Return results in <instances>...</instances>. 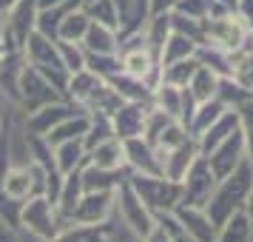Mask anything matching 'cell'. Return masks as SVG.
<instances>
[{"instance_id":"obj_35","label":"cell","mask_w":253,"mask_h":242,"mask_svg":"<svg viewBox=\"0 0 253 242\" xmlns=\"http://www.w3.org/2000/svg\"><path fill=\"white\" fill-rule=\"evenodd\" d=\"M196 54V43L191 37L179 35V32H171L165 46L160 51V66H168V63H176V60H185V57H194Z\"/></svg>"},{"instance_id":"obj_36","label":"cell","mask_w":253,"mask_h":242,"mask_svg":"<svg viewBox=\"0 0 253 242\" xmlns=\"http://www.w3.org/2000/svg\"><path fill=\"white\" fill-rule=\"evenodd\" d=\"M88 23H91V17L80 9H74V12H69L66 17H63V23H60L57 29V37L54 40H69V43H83V37H85V32H88Z\"/></svg>"},{"instance_id":"obj_7","label":"cell","mask_w":253,"mask_h":242,"mask_svg":"<svg viewBox=\"0 0 253 242\" xmlns=\"http://www.w3.org/2000/svg\"><path fill=\"white\" fill-rule=\"evenodd\" d=\"M57 100H66L63 92L48 80L46 74H40L37 69H32L26 63L23 71H20V83H17V103L26 108V114L29 111H37L40 105L57 103Z\"/></svg>"},{"instance_id":"obj_11","label":"cell","mask_w":253,"mask_h":242,"mask_svg":"<svg viewBox=\"0 0 253 242\" xmlns=\"http://www.w3.org/2000/svg\"><path fill=\"white\" fill-rule=\"evenodd\" d=\"M245 154H248V148H245V131L239 126L230 137H225L216 148L208 154V165H211V171L216 174V180H222V177H228L245 160Z\"/></svg>"},{"instance_id":"obj_48","label":"cell","mask_w":253,"mask_h":242,"mask_svg":"<svg viewBox=\"0 0 253 242\" xmlns=\"http://www.w3.org/2000/svg\"><path fill=\"white\" fill-rule=\"evenodd\" d=\"M173 6H176V0H148L151 17H154V14H168V12H173Z\"/></svg>"},{"instance_id":"obj_8","label":"cell","mask_w":253,"mask_h":242,"mask_svg":"<svg viewBox=\"0 0 253 242\" xmlns=\"http://www.w3.org/2000/svg\"><path fill=\"white\" fill-rule=\"evenodd\" d=\"M114 208L120 211V217H123V222L128 225V231H131L134 237H139V240H142L154 225H157L154 214H151L148 205L137 196V191L131 188L128 180L114 191Z\"/></svg>"},{"instance_id":"obj_53","label":"cell","mask_w":253,"mask_h":242,"mask_svg":"<svg viewBox=\"0 0 253 242\" xmlns=\"http://www.w3.org/2000/svg\"><path fill=\"white\" fill-rule=\"evenodd\" d=\"M0 40H3V14H0Z\"/></svg>"},{"instance_id":"obj_56","label":"cell","mask_w":253,"mask_h":242,"mask_svg":"<svg viewBox=\"0 0 253 242\" xmlns=\"http://www.w3.org/2000/svg\"><path fill=\"white\" fill-rule=\"evenodd\" d=\"M251 29H253V20H251Z\"/></svg>"},{"instance_id":"obj_20","label":"cell","mask_w":253,"mask_h":242,"mask_svg":"<svg viewBox=\"0 0 253 242\" xmlns=\"http://www.w3.org/2000/svg\"><path fill=\"white\" fill-rule=\"evenodd\" d=\"M83 165L80 168H74V171L63 174V188H60L57 199H54V208H57V217L63 222H71V214H74V208L80 202L83 196Z\"/></svg>"},{"instance_id":"obj_38","label":"cell","mask_w":253,"mask_h":242,"mask_svg":"<svg viewBox=\"0 0 253 242\" xmlns=\"http://www.w3.org/2000/svg\"><path fill=\"white\" fill-rule=\"evenodd\" d=\"M88 114H91V123H88V131L83 134V145H85V151H91L94 145H100V143H105V140L114 137L111 117L100 114V111H88Z\"/></svg>"},{"instance_id":"obj_19","label":"cell","mask_w":253,"mask_h":242,"mask_svg":"<svg viewBox=\"0 0 253 242\" xmlns=\"http://www.w3.org/2000/svg\"><path fill=\"white\" fill-rule=\"evenodd\" d=\"M173 217L182 222V228L194 237L196 242H216V228L208 219L205 208H194V205H176Z\"/></svg>"},{"instance_id":"obj_23","label":"cell","mask_w":253,"mask_h":242,"mask_svg":"<svg viewBox=\"0 0 253 242\" xmlns=\"http://www.w3.org/2000/svg\"><path fill=\"white\" fill-rule=\"evenodd\" d=\"M108 83L114 86V92L126 103H151V97H154V89L148 83L139 80V77H131L126 71H117L114 77H108Z\"/></svg>"},{"instance_id":"obj_4","label":"cell","mask_w":253,"mask_h":242,"mask_svg":"<svg viewBox=\"0 0 253 242\" xmlns=\"http://www.w3.org/2000/svg\"><path fill=\"white\" fill-rule=\"evenodd\" d=\"M66 222L57 217V208L48 196L37 194L23 199L20 205V231L26 237H35L37 242H48Z\"/></svg>"},{"instance_id":"obj_32","label":"cell","mask_w":253,"mask_h":242,"mask_svg":"<svg viewBox=\"0 0 253 242\" xmlns=\"http://www.w3.org/2000/svg\"><path fill=\"white\" fill-rule=\"evenodd\" d=\"M123 103H126V100H123V97L114 92V86H111L108 80H103L97 89H94L91 97L85 100V105H83V108H85V111H100V114H108V117H111Z\"/></svg>"},{"instance_id":"obj_28","label":"cell","mask_w":253,"mask_h":242,"mask_svg":"<svg viewBox=\"0 0 253 242\" xmlns=\"http://www.w3.org/2000/svg\"><path fill=\"white\" fill-rule=\"evenodd\" d=\"M83 48L85 51H97V54H114L120 48V37L114 29H108L103 23H88V32L83 37Z\"/></svg>"},{"instance_id":"obj_12","label":"cell","mask_w":253,"mask_h":242,"mask_svg":"<svg viewBox=\"0 0 253 242\" xmlns=\"http://www.w3.org/2000/svg\"><path fill=\"white\" fill-rule=\"evenodd\" d=\"M77 111H83V105L71 103V100H57V103L40 105L37 111H29V114H26V134H40V137H46L57 123H63L66 117L77 114Z\"/></svg>"},{"instance_id":"obj_39","label":"cell","mask_w":253,"mask_h":242,"mask_svg":"<svg viewBox=\"0 0 253 242\" xmlns=\"http://www.w3.org/2000/svg\"><path fill=\"white\" fill-rule=\"evenodd\" d=\"M213 97L222 100L228 108H239L245 100H251L253 97V92L251 89H245V86H239L233 77H219V86H216V94H213Z\"/></svg>"},{"instance_id":"obj_13","label":"cell","mask_w":253,"mask_h":242,"mask_svg":"<svg viewBox=\"0 0 253 242\" xmlns=\"http://www.w3.org/2000/svg\"><path fill=\"white\" fill-rule=\"evenodd\" d=\"M151 105L154 103H123L111 114V128H114L117 140H131V137H142L145 131V117H148Z\"/></svg>"},{"instance_id":"obj_10","label":"cell","mask_w":253,"mask_h":242,"mask_svg":"<svg viewBox=\"0 0 253 242\" xmlns=\"http://www.w3.org/2000/svg\"><path fill=\"white\" fill-rule=\"evenodd\" d=\"M114 214V191H83L80 202L71 214L77 225H105Z\"/></svg>"},{"instance_id":"obj_43","label":"cell","mask_w":253,"mask_h":242,"mask_svg":"<svg viewBox=\"0 0 253 242\" xmlns=\"http://www.w3.org/2000/svg\"><path fill=\"white\" fill-rule=\"evenodd\" d=\"M83 12L91 17L94 23H103L108 29L117 32V12H114V0H91L83 6Z\"/></svg>"},{"instance_id":"obj_21","label":"cell","mask_w":253,"mask_h":242,"mask_svg":"<svg viewBox=\"0 0 253 242\" xmlns=\"http://www.w3.org/2000/svg\"><path fill=\"white\" fill-rule=\"evenodd\" d=\"M236 128H239V111H236V108H228V111L219 117L213 126L205 128V131H202V134L196 137L199 154H202V157H208V154L216 148V145H219V143H222L225 137H230V134H233Z\"/></svg>"},{"instance_id":"obj_55","label":"cell","mask_w":253,"mask_h":242,"mask_svg":"<svg viewBox=\"0 0 253 242\" xmlns=\"http://www.w3.org/2000/svg\"><path fill=\"white\" fill-rule=\"evenodd\" d=\"M85 3H91V0H80V6H85Z\"/></svg>"},{"instance_id":"obj_31","label":"cell","mask_w":253,"mask_h":242,"mask_svg":"<svg viewBox=\"0 0 253 242\" xmlns=\"http://www.w3.org/2000/svg\"><path fill=\"white\" fill-rule=\"evenodd\" d=\"M85 145L83 140H66V143H57L54 145V162H57V171L60 174H69L74 168L85 165Z\"/></svg>"},{"instance_id":"obj_25","label":"cell","mask_w":253,"mask_h":242,"mask_svg":"<svg viewBox=\"0 0 253 242\" xmlns=\"http://www.w3.org/2000/svg\"><path fill=\"white\" fill-rule=\"evenodd\" d=\"M228 111V105L222 103V100H216V97H211V100H205V103H196L194 108V117H191V123H188V137H199L205 128H211L213 123H216L219 117Z\"/></svg>"},{"instance_id":"obj_29","label":"cell","mask_w":253,"mask_h":242,"mask_svg":"<svg viewBox=\"0 0 253 242\" xmlns=\"http://www.w3.org/2000/svg\"><path fill=\"white\" fill-rule=\"evenodd\" d=\"M85 162H91L97 168H123L126 165V157H123V140H105L100 145H94L88 154H85Z\"/></svg>"},{"instance_id":"obj_5","label":"cell","mask_w":253,"mask_h":242,"mask_svg":"<svg viewBox=\"0 0 253 242\" xmlns=\"http://www.w3.org/2000/svg\"><path fill=\"white\" fill-rule=\"evenodd\" d=\"M251 37H253V29L239 12H228V14H222V17L205 20V43L225 48L230 54L239 51Z\"/></svg>"},{"instance_id":"obj_2","label":"cell","mask_w":253,"mask_h":242,"mask_svg":"<svg viewBox=\"0 0 253 242\" xmlns=\"http://www.w3.org/2000/svg\"><path fill=\"white\" fill-rule=\"evenodd\" d=\"M137 196L148 205L151 214H165L182 202V183H173L162 174H131L128 177Z\"/></svg>"},{"instance_id":"obj_27","label":"cell","mask_w":253,"mask_h":242,"mask_svg":"<svg viewBox=\"0 0 253 242\" xmlns=\"http://www.w3.org/2000/svg\"><path fill=\"white\" fill-rule=\"evenodd\" d=\"M88 123H91V114L83 108V111H77V114L66 117L63 123H57V126L46 134V140L51 143V145L66 143V140H83V134L88 131Z\"/></svg>"},{"instance_id":"obj_51","label":"cell","mask_w":253,"mask_h":242,"mask_svg":"<svg viewBox=\"0 0 253 242\" xmlns=\"http://www.w3.org/2000/svg\"><path fill=\"white\" fill-rule=\"evenodd\" d=\"M60 3H69V0H37V12H40V9H51V6H60Z\"/></svg>"},{"instance_id":"obj_15","label":"cell","mask_w":253,"mask_h":242,"mask_svg":"<svg viewBox=\"0 0 253 242\" xmlns=\"http://www.w3.org/2000/svg\"><path fill=\"white\" fill-rule=\"evenodd\" d=\"M114 12H117V37H131L142 32L151 17L148 0H114Z\"/></svg>"},{"instance_id":"obj_50","label":"cell","mask_w":253,"mask_h":242,"mask_svg":"<svg viewBox=\"0 0 253 242\" xmlns=\"http://www.w3.org/2000/svg\"><path fill=\"white\" fill-rule=\"evenodd\" d=\"M236 12L251 23V20H253V0H239V3H236Z\"/></svg>"},{"instance_id":"obj_26","label":"cell","mask_w":253,"mask_h":242,"mask_svg":"<svg viewBox=\"0 0 253 242\" xmlns=\"http://www.w3.org/2000/svg\"><path fill=\"white\" fill-rule=\"evenodd\" d=\"M103 83L100 74H94L91 69H80V71H71L69 83H66V100L77 105H85V100L94 94V89Z\"/></svg>"},{"instance_id":"obj_14","label":"cell","mask_w":253,"mask_h":242,"mask_svg":"<svg viewBox=\"0 0 253 242\" xmlns=\"http://www.w3.org/2000/svg\"><path fill=\"white\" fill-rule=\"evenodd\" d=\"M123 157H126V165L134 174H162L160 154L145 137L123 140Z\"/></svg>"},{"instance_id":"obj_16","label":"cell","mask_w":253,"mask_h":242,"mask_svg":"<svg viewBox=\"0 0 253 242\" xmlns=\"http://www.w3.org/2000/svg\"><path fill=\"white\" fill-rule=\"evenodd\" d=\"M196 157H199V145H196V140H194V137L182 140L176 148L160 154L162 177H168V180H173V183H182L185 171L191 168V162H194Z\"/></svg>"},{"instance_id":"obj_33","label":"cell","mask_w":253,"mask_h":242,"mask_svg":"<svg viewBox=\"0 0 253 242\" xmlns=\"http://www.w3.org/2000/svg\"><path fill=\"white\" fill-rule=\"evenodd\" d=\"M196 69H199V60L196 57H185V60H176V63H168V66H160V83L185 89Z\"/></svg>"},{"instance_id":"obj_6","label":"cell","mask_w":253,"mask_h":242,"mask_svg":"<svg viewBox=\"0 0 253 242\" xmlns=\"http://www.w3.org/2000/svg\"><path fill=\"white\" fill-rule=\"evenodd\" d=\"M37 26V0H14L3 14V46L23 51L29 35Z\"/></svg>"},{"instance_id":"obj_9","label":"cell","mask_w":253,"mask_h":242,"mask_svg":"<svg viewBox=\"0 0 253 242\" xmlns=\"http://www.w3.org/2000/svg\"><path fill=\"white\" fill-rule=\"evenodd\" d=\"M213 188H216V174L211 171L208 157L199 154L182 177V202H179V205L205 208L211 194H213Z\"/></svg>"},{"instance_id":"obj_22","label":"cell","mask_w":253,"mask_h":242,"mask_svg":"<svg viewBox=\"0 0 253 242\" xmlns=\"http://www.w3.org/2000/svg\"><path fill=\"white\" fill-rule=\"evenodd\" d=\"M23 66H26V57H23V51H17V48H9L0 57V94H6L14 103H17V83H20Z\"/></svg>"},{"instance_id":"obj_37","label":"cell","mask_w":253,"mask_h":242,"mask_svg":"<svg viewBox=\"0 0 253 242\" xmlns=\"http://www.w3.org/2000/svg\"><path fill=\"white\" fill-rule=\"evenodd\" d=\"M216 86H219V74H213L208 66L199 63V69L194 71V77H191V83L185 89L191 92V97H194L196 103H205V100H211L216 94Z\"/></svg>"},{"instance_id":"obj_41","label":"cell","mask_w":253,"mask_h":242,"mask_svg":"<svg viewBox=\"0 0 253 242\" xmlns=\"http://www.w3.org/2000/svg\"><path fill=\"white\" fill-rule=\"evenodd\" d=\"M171 32H179V35L191 37L196 46L205 43V20H194V17H188V14L171 12Z\"/></svg>"},{"instance_id":"obj_30","label":"cell","mask_w":253,"mask_h":242,"mask_svg":"<svg viewBox=\"0 0 253 242\" xmlns=\"http://www.w3.org/2000/svg\"><path fill=\"white\" fill-rule=\"evenodd\" d=\"M74 9H80V0H69V3H60V6H51V9H40L37 12V26L35 32H40V35L46 37H57V29L60 23H63V17L69 12H74Z\"/></svg>"},{"instance_id":"obj_34","label":"cell","mask_w":253,"mask_h":242,"mask_svg":"<svg viewBox=\"0 0 253 242\" xmlns=\"http://www.w3.org/2000/svg\"><path fill=\"white\" fill-rule=\"evenodd\" d=\"M182 97H185L182 89L168 86V83H157L151 103H154V108H160V111H165V114H171L173 120H179V117H182Z\"/></svg>"},{"instance_id":"obj_46","label":"cell","mask_w":253,"mask_h":242,"mask_svg":"<svg viewBox=\"0 0 253 242\" xmlns=\"http://www.w3.org/2000/svg\"><path fill=\"white\" fill-rule=\"evenodd\" d=\"M0 242H26L23 240V231L14 228L12 222H6V219L0 217Z\"/></svg>"},{"instance_id":"obj_54","label":"cell","mask_w":253,"mask_h":242,"mask_svg":"<svg viewBox=\"0 0 253 242\" xmlns=\"http://www.w3.org/2000/svg\"><path fill=\"white\" fill-rule=\"evenodd\" d=\"M3 54H6V46H3V40H0V57H3Z\"/></svg>"},{"instance_id":"obj_47","label":"cell","mask_w":253,"mask_h":242,"mask_svg":"<svg viewBox=\"0 0 253 242\" xmlns=\"http://www.w3.org/2000/svg\"><path fill=\"white\" fill-rule=\"evenodd\" d=\"M80 242H111V228L108 225H91Z\"/></svg>"},{"instance_id":"obj_45","label":"cell","mask_w":253,"mask_h":242,"mask_svg":"<svg viewBox=\"0 0 253 242\" xmlns=\"http://www.w3.org/2000/svg\"><path fill=\"white\" fill-rule=\"evenodd\" d=\"M236 111H239V126L245 131V148H248V157L253 162V97L245 100Z\"/></svg>"},{"instance_id":"obj_18","label":"cell","mask_w":253,"mask_h":242,"mask_svg":"<svg viewBox=\"0 0 253 242\" xmlns=\"http://www.w3.org/2000/svg\"><path fill=\"white\" fill-rule=\"evenodd\" d=\"M0 188L17 202L35 196V168H32V162H23V165L12 162L6 168V174H3V180H0Z\"/></svg>"},{"instance_id":"obj_42","label":"cell","mask_w":253,"mask_h":242,"mask_svg":"<svg viewBox=\"0 0 253 242\" xmlns=\"http://www.w3.org/2000/svg\"><path fill=\"white\" fill-rule=\"evenodd\" d=\"M182 140H188V131H185V126L179 123V120H171V123L162 128L160 134H157V140H154V148H157V154H165V151L176 148Z\"/></svg>"},{"instance_id":"obj_24","label":"cell","mask_w":253,"mask_h":242,"mask_svg":"<svg viewBox=\"0 0 253 242\" xmlns=\"http://www.w3.org/2000/svg\"><path fill=\"white\" fill-rule=\"evenodd\" d=\"M216 242H253V222L245 208L230 214L216 228Z\"/></svg>"},{"instance_id":"obj_40","label":"cell","mask_w":253,"mask_h":242,"mask_svg":"<svg viewBox=\"0 0 253 242\" xmlns=\"http://www.w3.org/2000/svg\"><path fill=\"white\" fill-rule=\"evenodd\" d=\"M85 69H91L94 74H100L103 80L114 77L117 71H123V63H120V54H97V51H85Z\"/></svg>"},{"instance_id":"obj_17","label":"cell","mask_w":253,"mask_h":242,"mask_svg":"<svg viewBox=\"0 0 253 242\" xmlns=\"http://www.w3.org/2000/svg\"><path fill=\"white\" fill-rule=\"evenodd\" d=\"M131 174L134 171L128 165H123V168H97L91 162H85L83 165V188L85 191H117Z\"/></svg>"},{"instance_id":"obj_44","label":"cell","mask_w":253,"mask_h":242,"mask_svg":"<svg viewBox=\"0 0 253 242\" xmlns=\"http://www.w3.org/2000/svg\"><path fill=\"white\" fill-rule=\"evenodd\" d=\"M57 51H60V60H63V66L71 71H80L85 69V48L83 43H69V40H57Z\"/></svg>"},{"instance_id":"obj_49","label":"cell","mask_w":253,"mask_h":242,"mask_svg":"<svg viewBox=\"0 0 253 242\" xmlns=\"http://www.w3.org/2000/svg\"><path fill=\"white\" fill-rule=\"evenodd\" d=\"M154 219H157V217H154ZM142 242H171V237H168V231H165L160 222H157V225H154V228H151L148 234L142 237Z\"/></svg>"},{"instance_id":"obj_52","label":"cell","mask_w":253,"mask_h":242,"mask_svg":"<svg viewBox=\"0 0 253 242\" xmlns=\"http://www.w3.org/2000/svg\"><path fill=\"white\" fill-rule=\"evenodd\" d=\"M245 211H248V217H251V222H253V188H251V194H248V202H245Z\"/></svg>"},{"instance_id":"obj_3","label":"cell","mask_w":253,"mask_h":242,"mask_svg":"<svg viewBox=\"0 0 253 242\" xmlns=\"http://www.w3.org/2000/svg\"><path fill=\"white\" fill-rule=\"evenodd\" d=\"M23 57H26V63H29L32 69H37L40 74H46L48 80L63 92V97H66L69 69H66V66H63V60H60L57 40L40 35V32H32L29 40H26V46H23Z\"/></svg>"},{"instance_id":"obj_1","label":"cell","mask_w":253,"mask_h":242,"mask_svg":"<svg viewBox=\"0 0 253 242\" xmlns=\"http://www.w3.org/2000/svg\"><path fill=\"white\" fill-rule=\"evenodd\" d=\"M251 188H253V162H251V157L245 154V160H242L228 177L216 180V188H213V194L208 199L205 214H208V219L213 222V228H219L230 214H236L239 208H245Z\"/></svg>"}]
</instances>
